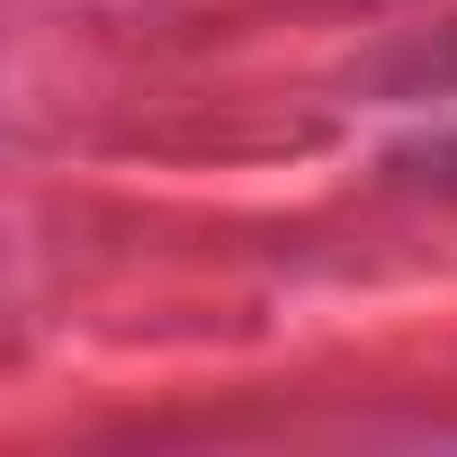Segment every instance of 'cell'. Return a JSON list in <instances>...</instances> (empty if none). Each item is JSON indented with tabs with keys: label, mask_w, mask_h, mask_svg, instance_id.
Masks as SVG:
<instances>
[]
</instances>
